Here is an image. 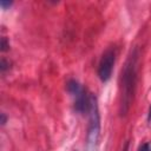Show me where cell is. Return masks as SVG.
Here are the masks:
<instances>
[{"label":"cell","instance_id":"cell-1","mask_svg":"<svg viewBox=\"0 0 151 151\" xmlns=\"http://www.w3.org/2000/svg\"><path fill=\"white\" fill-rule=\"evenodd\" d=\"M137 65L138 53L134 50L125 63L122 72V96H120V114L125 116L131 106L133 93L137 83Z\"/></svg>","mask_w":151,"mask_h":151},{"label":"cell","instance_id":"cell-2","mask_svg":"<svg viewBox=\"0 0 151 151\" xmlns=\"http://www.w3.org/2000/svg\"><path fill=\"white\" fill-rule=\"evenodd\" d=\"M87 112H88V126H87L85 150L97 151L100 138V114H99L97 97L92 93H90V106Z\"/></svg>","mask_w":151,"mask_h":151},{"label":"cell","instance_id":"cell-3","mask_svg":"<svg viewBox=\"0 0 151 151\" xmlns=\"http://www.w3.org/2000/svg\"><path fill=\"white\" fill-rule=\"evenodd\" d=\"M67 91L73 98L76 111L79 113L87 112L90 106V93L87 94L86 90L81 86V84H79L74 79H71L67 83Z\"/></svg>","mask_w":151,"mask_h":151},{"label":"cell","instance_id":"cell-4","mask_svg":"<svg viewBox=\"0 0 151 151\" xmlns=\"http://www.w3.org/2000/svg\"><path fill=\"white\" fill-rule=\"evenodd\" d=\"M114 61H116L114 48H107L103 53L100 61H99V65H98V76H99L101 81H107L111 78Z\"/></svg>","mask_w":151,"mask_h":151},{"label":"cell","instance_id":"cell-5","mask_svg":"<svg viewBox=\"0 0 151 151\" xmlns=\"http://www.w3.org/2000/svg\"><path fill=\"white\" fill-rule=\"evenodd\" d=\"M137 151H151V144L150 143H144L138 147Z\"/></svg>","mask_w":151,"mask_h":151},{"label":"cell","instance_id":"cell-6","mask_svg":"<svg viewBox=\"0 0 151 151\" xmlns=\"http://www.w3.org/2000/svg\"><path fill=\"white\" fill-rule=\"evenodd\" d=\"M8 47H9V45L7 44V40H6V38L5 37H2L1 38V51H7L8 50Z\"/></svg>","mask_w":151,"mask_h":151},{"label":"cell","instance_id":"cell-7","mask_svg":"<svg viewBox=\"0 0 151 151\" xmlns=\"http://www.w3.org/2000/svg\"><path fill=\"white\" fill-rule=\"evenodd\" d=\"M8 66H9V64L6 61V59H4V58H2V59H1V66H0V68H1V72L4 73V72H5V71L8 68Z\"/></svg>","mask_w":151,"mask_h":151},{"label":"cell","instance_id":"cell-8","mask_svg":"<svg viewBox=\"0 0 151 151\" xmlns=\"http://www.w3.org/2000/svg\"><path fill=\"white\" fill-rule=\"evenodd\" d=\"M0 5H1V7H2L4 9H6L7 7H9V6L12 5V2H9V1H4V0H1V1H0Z\"/></svg>","mask_w":151,"mask_h":151},{"label":"cell","instance_id":"cell-9","mask_svg":"<svg viewBox=\"0 0 151 151\" xmlns=\"http://www.w3.org/2000/svg\"><path fill=\"white\" fill-rule=\"evenodd\" d=\"M6 124V116L5 113H1V125H5Z\"/></svg>","mask_w":151,"mask_h":151},{"label":"cell","instance_id":"cell-10","mask_svg":"<svg viewBox=\"0 0 151 151\" xmlns=\"http://www.w3.org/2000/svg\"><path fill=\"white\" fill-rule=\"evenodd\" d=\"M147 120L151 123V106H150V109H149V114H147Z\"/></svg>","mask_w":151,"mask_h":151},{"label":"cell","instance_id":"cell-11","mask_svg":"<svg viewBox=\"0 0 151 151\" xmlns=\"http://www.w3.org/2000/svg\"><path fill=\"white\" fill-rule=\"evenodd\" d=\"M127 147H129V143H126V144H125V146H124L123 151H127Z\"/></svg>","mask_w":151,"mask_h":151}]
</instances>
